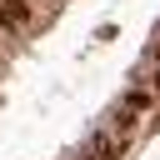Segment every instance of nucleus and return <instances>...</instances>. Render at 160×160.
<instances>
[{
    "instance_id": "nucleus-1",
    "label": "nucleus",
    "mask_w": 160,
    "mask_h": 160,
    "mask_svg": "<svg viewBox=\"0 0 160 160\" xmlns=\"http://www.w3.org/2000/svg\"><path fill=\"white\" fill-rule=\"evenodd\" d=\"M30 20V0H0V25L5 30H20Z\"/></svg>"
},
{
    "instance_id": "nucleus-2",
    "label": "nucleus",
    "mask_w": 160,
    "mask_h": 160,
    "mask_svg": "<svg viewBox=\"0 0 160 160\" xmlns=\"http://www.w3.org/2000/svg\"><path fill=\"white\" fill-rule=\"evenodd\" d=\"M90 155H95V160H115V155H120V135H105V130L90 135Z\"/></svg>"
},
{
    "instance_id": "nucleus-3",
    "label": "nucleus",
    "mask_w": 160,
    "mask_h": 160,
    "mask_svg": "<svg viewBox=\"0 0 160 160\" xmlns=\"http://www.w3.org/2000/svg\"><path fill=\"white\" fill-rule=\"evenodd\" d=\"M145 105H150V95H145V90H130V95H125V110H130V115H135V110H145Z\"/></svg>"
},
{
    "instance_id": "nucleus-4",
    "label": "nucleus",
    "mask_w": 160,
    "mask_h": 160,
    "mask_svg": "<svg viewBox=\"0 0 160 160\" xmlns=\"http://www.w3.org/2000/svg\"><path fill=\"white\" fill-rule=\"evenodd\" d=\"M90 160H95V155H90Z\"/></svg>"
}]
</instances>
